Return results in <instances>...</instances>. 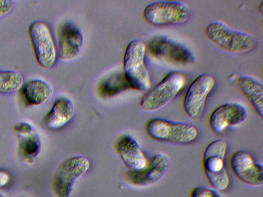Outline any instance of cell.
<instances>
[{"label": "cell", "instance_id": "9", "mask_svg": "<svg viewBox=\"0 0 263 197\" xmlns=\"http://www.w3.org/2000/svg\"><path fill=\"white\" fill-rule=\"evenodd\" d=\"M28 34L37 63L43 69L50 68L55 62L57 51L48 26L42 21L33 22L28 27Z\"/></svg>", "mask_w": 263, "mask_h": 197}, {"label": "cell", "instance_id": "13", "mask_svg": "<svg viewBox=\"0 0 263 197\" xmlns=\"http://www.w3.org/2000/svg\"><path fill=\"white\" fill-rule=\"evenodd\" d=\"M18 139L19 153L28 163H32L42 149L41 139L33 127L25 122H20L13 127Z\"/></svg>", "mask_w": 263, "mask_h": 197}, {"label": "cell", "instance_id": "16", "mask_svg": "<svg viewBox=\"0 0 263 197\" xmlns=\"http://www.w3.org/2000/svg\"><path fill=\"white\" fill-rule=\"evenodd\" d=\"M228 149V143L222 139L214 140L205 147L202 160L205 175L218 174L227 170L225 159Z\"/></svg>", "mask_w": 263, "mask_h": 197}, {"label": "cell", "instance_id": "26", "mask_svg": "<svg viewBox=\"0 0 263 197\" xmlns=\"http://www.w3.org/2000/svg\"><path fill=\"white\" fill-rule=\"evenodd\" d=\"M0 197H4V196L0 193Z\"/></svg>", "mask_w": 263, "mask_h": 197}, {"label": "cell", "instance_id": "25", "mask_svg": "<svg viewBox=\"0 0 263 197\" xmlns=\"http://www.w3.org/2000/svg\"><path fill=\"white\" fill-rule=\"evenodd\" d=\"M258 11L261 13H262L263 11V3L262 2L260 5L258 6Z\"/></svg>", "mask_w": 263, "mask_h": 197}, {"label": "cell", "instance_id": "12", "mask_svg": "<svg viewBox=\"0 0 263 197\" xmlns=\"http://www.w3.org/2000/svg\"><path fill=\"white\" fill-rule=\"evenodd\" d=\"M247 117V110L243 105L236 102L226 103L211 112L208 125L213 132L219 134L242 124Z\"/></svg>", "mask_w": 263, "mask_h": 197}, {"label": "cell", "instance_id": "23", "mask_svg": "<svg viewBox=\"0 0 263 197\" xmlns=\"http://www.w3.org/2000/svg\"><path fill=\"white\" fill-rule=\"evenodd\" d=\"M14 3V1L11 0H0V18L12 10Z\"/></svg>", "mask_w": 263, "mask_h": 197}, {"label": "cell", "instance_id": "20", "mask_svg": "<svg viewBox=\"0 0 263 197\" xmlns=\"http://www.w3.org/2000/svg\"><path fill=\"white\" fill-rule=\"evenodd\" d=\"M23 85V78L15 70H0V94H7L16 92Z\"/></svg>", "mask_w": 263, "mask_h": 197}, {"label": "cell", "instance_id": "4", "mask_svg": "<svg viewBox=\"0 0 263 197\" xmlns=\"http://www.w3.org/2000/svg\"><path fill=\"white\" fill-rule=\"evenodd\" d=\"M146 46L141 41H132L123 57V74L129 86L138 91L148 90L151 86L148 71L145 65Z\"/></svg>", "mask_w": 263, "mask_h": 197}, {"label": "cell", "instance_id": "15", "mask_svg": "<svg viewBox=\"0 0 263 197\" xmlns=\"http://www.w3.org/2000/svg\"><path fill=\"white\" fill-rule=\"evenodd\" d=\"M117 152L129 170H138L144 168L147 160L138 142L131 135L124 134L116 144Z\"/></svg>", "mask_w": 263, "mask_h": 197}, {"label": "cell", "instance_id": "19", "mask_svg": "<svg viewBox=\"0 0 263 197\" xmlns=\"http://www.w3.org/2000/svg\"><path fill=\"white\" fill-rule=\"evenodd\" d=\"M52 87L46 82L35 79L26 82L22 87V93L26 103L30 106H40L51 97Z\"/></svg>", "mask_w": 263, "mask_h": 197}, {"label": "cell", "instance_id": "5", "mask_svg": "<svg viewBox=\"0 0 263 197\" xmlns=\"http://www.w3.org/2000/svg\"><path fill=\"white\" fill-rule=\"evenodd\" d=\"M191 15V9L180 1H159L152 2L144 9L143 17L148 24L156 26L182 25Z\"/></svg>", "mask_w": 263, "mask_h": 197}, {"label": "cell", "instance_id": "11", "mask_svg": "<svg viewBox=\"0 0 263 197\" xmlns=\"http://www.w3.org/2000/svg\"><path fill=\"white\" fill-rule=\"evenodd\" d=\"M229 167L234 175L242 183L253 187L263 184V166L248 151L239 150L229 158Z\"/></svg>", "mask_w": 263, "mask_h": 197}, {"label": "cell", "instance_id": "7", "mask_svg": "<svg viewBox=\"0 0 263 197\" xmlns=\"http://www.w3.org/2000/svg\"><path fill=\"white\" fill-rule=\"evenodd\" d=\"M215 84L214 78L208 73L196 77L185 92L183 108L186 115L194 121L200 120L203 115L207 99Z\"/></svg>", "mask_w": 263, "mask_h": 197}, {"label": "cell", "instance_id": "1", "mask_svg": "<svg viewBox=\"0 0 263 197\" xmlns=\"http://www.w3.org/2000/svg\"><path fill=\"white\" fill-rule=\"evenodd\" d=\"M205 33L215 46L226 52L242 54L253 50L256 45V38L251 34L235 29L219 21L209 23Z\"/></svg>", "mask_w": 263, "mask_h": 197}, {"label": "cell", "instance_id": "10", "mask_svg": "<svg viewBox=\"0 0 263 197\" xmlns=\"http://www.w3.org/2000/svg\"><path fill=\"white\" fill-rule=\"evenodd\" d=\"M170 166L168 156L162 152L155 153L147 160L146 165L138 170H129L127 181L137 187H146L161 181L167 174Z\"/></svg>", "mask_w": 263, "mask_h": 197}, {"label": "cell", "instance_id": "2", "mask_svg": "<svg viewBox=\"0 0 263 197\" xmlns=\"http://www.w3.org/2000/svg\"><path fill=\"white\" fill-rule=\"evenodd\" d=\"M145 130L155 140L177 145L191 144L199 134L198 129L192 124L158 117L148 120Z\"/></svg>", "mask_w": 263, "mask_h": 197}, {"label": "cell", "instance_id": "24", "mask_svg": "<svg viewBox=\"0 0 263 197\" xmlns=\"http://www.w3.org/2000/svg\"><path fill=\"white\" fill-rule=\"evenodd\" d=\"M10 180V175L6 170L0 168V188L6 185Z\"/></svg>", "mask_w": 263, "mask_h": 197}, {"label": "cell", "instance_id": "22", "mask_svg": "<svg viewBox=\"0 0 263 197\" xmlns=\"http://www.w3.org/2000/svg\"><path fill=\"white\" fill-rule=\"evenodd\" d=\"M189 197H221L219 191L212 187L197 186L193 188Z\"/></svg>", "mask_w": 263, "mask_h": 197}, {"label": "cell", "instance_id": "17", "mask_svg": "<svg viewBox=\"0 0 263 197\" xmlns=\"http://www.w3.org/2000/svg\"><path fill=\"white\" fill-rule=\"evenodd\" d=\"M74 113L73 102L66 97H60L53 103L50 110L42 120V125L46 128L55 130L67 124Z\"/></svg>", "mask_w": 263, "mask_h": 197}, {"label": "cell", "instance_id": "21", "mask_svg": "<svg viewBox=\"0 0 263 197\" xmlns=\"http://www.w3.org/2000/svg\"><path fill=\"white\" fill-rule=\"evenodd\" d=\"M129 87L124 74L115 75L102 83L99 91L101 96L108 97L125 90Z\"/></svg>", "mask_w": 263, "mask_h": 197}, {"label": "cell", "instance_id": "3", "mask_svg": "<svg viewBox=\"0 0 263 197\" xmlns=\"http://www.w3.org/2000/svg\"><path fill=\"white\" fill-rule=\"evenodd\" d=\"M186 79L178 71L167 73L153 88L148 90L140 101L141 108L148 112L159 110L172 102L184 87Z\"/></svg>", "mask_w": 263, "mask_h": 197}, {"label": "cell", "instance_id": "8", "mask_svg": "<svg viewBox=\"0 0 263 197\" xmlns=\"http://www.w3.org/2000/svg\"><path fill=\"white\" fill-rule=\"evenodd\" d=\"M90 166L89 159L83 155L73 156L63 161L52 182L57 197H69L76 182L87 171Z\"/></svg>", "mask_w": 263, "mask_h": 197}, {"label": "cell", "instance_id": "27", "mask_svg": "<svg viewBox=\"0 0 263 197\" xmlns=\"http://www.w3.org/2000/svg\"><path fill=\"white\" fill-rule=\"evenodd\" d=\"M20 197H23V196H20Z\"/></svg>", "mask_w": 263, "mask_h": 197}, {"label": "cell", "instance_id": "6", "mask_svg": "<svg viewBox=\"0 0 263 197\" xmlns=\"http://www.w3.org/2000/svg\"><path fill=\"white\" fill-rule=\"evenodd\" d=\"M146 49L154 58L174 66H188L195 61L193 54L187 48L164 35L152 38Z\"/></svg>", "mask_w": 263, "mask_h": 197}, {"label": "cell", "instance_id": "18", "mask_svg": "<svg viewBox=\"0 0 263 197\" xmlns=\"http://www.w3.org/2000/svg\"><path fill=\"white\" fill-rule=\"evenodd\" d=\"M238 87L256 113L263 116V85L253 76L242 75L237 81Z\"/></svg>", "mask_w": 263, "mask_h": 197}, {"label": "cell", "instance_id": "14", "mask_svg": "<svg viewBox=\"0 0 263 197\" xmlns=\"http://www.w3.org/2000/svg\"><path fill=\"white\" fill-rule=\"evenodd\" d=\"M84 37L80 29L71 23H66L60 32L58 55L64 61L74 59L81 51Z\"/></svg>", "mask_w": 263, "mask_h": 197}]
</instances>
